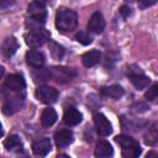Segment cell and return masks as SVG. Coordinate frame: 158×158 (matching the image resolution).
I'll list each match as a JSON object with an SVG mask.
<instances>
[{
  "mask_svg": "<svg viewBox=\"0 0 158 158\" xmlns=\"http://www.w3.org/2000/svg\"><path fill=\"white\" fill-rule=\"evenodd\" d=\"M17 48H19V43H17L16 38L15 37H7L4 40L2 44H1V53L6 58H10L11 56L15 54Z\"/></svg>",
  "mask_w": 158,
  "mask_h": 158,
  "instance_id": "2e32d148",
  "label": "cell"
},
{
  "mask_svg": "<svg viewBox=\"0 0 158 158\" xmlns=\"http://www.w3.org/2000/svg\"><path fill=\"white\" fill-rule=\"evenodd\" d=\"M48 40H49V33L43 28H36L35 31H30L25 36V41L27 46H30L31 48H37L43 46Z\"/></svg>",
  "mask_w": 158,
  "mask_h": 158,
  "instance_id": "5b68a950",
  "label": "cell"
},
{
  "mask_svg": "<svg viewBox=\"0 0 158 158\" xmlns=\"http://www.w3.org/2000/svg\"><path fill=\"white\" fill-rule=\"evenodd\" d=\"M126 1H130V2H133V1H136V0H126Z\"/></svg>",
  "mask_w": 158,
  "mask_h": 158,
  "instance_id": "1f68e13d",
  "label": "cell"
},
{
  "mask_svg": "<svg viewBox=\"0 0 158 158\" xmlns=\"http://www.w3.org/2000/svg\"><path fill=\"white\" fill-rule=\"evenodd\" d=\"M4 135V131H2V126H1V123H0V137Z\"/></svg>",
  "mask_w": 158,
  "mask_h": 158,
  "instance_id": "4dcf8cb0",
  "label": "cell"
},
{
  "mask_svg": "<svg viewBox=\"0 0 158 158\" xmlns=\"http://www.w3.org/2000/svg\"><path fill=\"white\" fill-rule=\"evenodd\" d=\"M94 154H95V157H99V158H107V157H111L114 154V149L107 141L102 139V141H99L96 143Z\"/></svg>",
  "mask_w": 158,
  "mask_h": 158,
  "instance_id": "ac0fdd59",
  "label": "cell"
},
{
  "mask_svg": "<svg viewBox=\"0 0 158 158\" xmlns=\"http://www.w3.org/2000/svg\"><path fill=\"white\" fill-rule=\"evenodd\" d=\"M35 1H38V2H42V4H44V2H49L51 0H35Z\"/></svg>",
  "mask_w": 158,
  "mask_h": 158,
  "instance_id": "f546056e",
  "label": "cell"
},
{
  "mask_svg": "<svg viewBox=\"0 0 158 158\" xmlns=\"http://www.w3.org/2000/svg\"><path fill=\"white\" fill-rule=\"evenodd\" d=\"M115 141L121 147V152L125 158H136L141 154V147L135 138L126 135H120L115 138Z\"/></svg>",
  "mask_w": 158,
  "mask_h": 158,
  "instance_id": "7a4b0ae2",
  "label": "cell"
},
{
  "mask_svg": "<svg viewBox=\"0 0 158 158\" xmlns=\"http://www.w3.org/2000/svg\"><path fill=\"white\" fill-rule=\"evenodd\" d=\"M73 141H74V136L70 130H59L54 133V142L60 148L69 146Z\"/></svg>",
  "mask_w": 158,
  "mask_h": 158,
  "instance_id": "4fadbf2b",
  "label": "cell"
},
{
  "mask_svg": "<svg viewBox=\"0 0 158 158\" xmlns=\"http://www.w3.org/2000/svg\"><path fill=\"white\" fill-rule=\"evenodd\" d=\"M49 74H51V78H53L58 83L70 81L75 77V72L73 69L64 68V67H54L49 69Z\"/></svg>",
  "mask_w": 158,
  "mask_h": 158,
  "instance_id": "52a82bcc",
  "label": "cell"
},
{
  "mask_svg": "<svg viewBox=\"0 0 158 158\" xmlns=\"http://www.w3.org/2000/svg\"><path fill=\"white\" fill-rule=\"evenodd\" d=\"M4 73H5V69H4V67H1V65H0V79L2 78Z\"/></svg>",
  "mask_w": 158,
  "mask_h": 158,
  "instance_id": "f1b7e54d",
  "label": "cell"
},
{
  "mask_svg": "<svg viewBox=\"0 0 158 158\" xmlns=\"http://www.w3.org/2000/svg\"><path fill=\"white\" fill-rule=\"evenodd\" d=\"M26 62L33 68H41L43 67L46 58H44V54L40 51H30L26 53Z\"/></svg>",
  "mask_w": 158,
  "mask_h": 158,
  "instance_id": "9a60e30c",
  "label": "cell"
},
{
  "mask_svg": "<svg viewBox=\"0 0 158 158\" xmlns=\"http://www.w3.org/2000/svg\"><path fill=\"white\" fill-rule=\"evenodd\" d=\"M4 147H5L6 151H9V152H16V153H19V152H22V151H23L22 141H21L20 137L16 136V135L9 136V137L5 139V142H4Z\"/></svg>",
  "mask_w": 158,
  "mask_h": 158,
  "instance_id": "e0dca14e",
  "label": "cell"
},
{
  "mask_svg": "<svg viewBox=\"0 0 158 158\" xmlns=\"http://www.w3.org/2000/svg\"><path fill=\"white\" fill-rule=\"evenodd\" d=\"M15 0H0V10H5L7 7H10L11 5H14Z\"/></svg>",
  "mask_w": 158,
  "mask_h": 158,
  "instance_id": "484cf974",
  "label": "cell"
},
{
  "mask_svg": "<svg viewBox=\"0 0 158 158\" xmlns=\"http://www.w3.org/2000/svg\"><path fill=\"white\" fill-rule=\"evenodd\" d=\"M127 75L131 80V83L135 85V88H137L138 90L141 89H144L149 85L151 83V79L141 70L139 67H136V65H132L130 67L128 72H127Z\"/></svg>",
  "mask_w": 158,
  "mask_h": 158,
  "instance_id": "277c9868",
  "label": "cell"
},
{
  "mask_svg": "<svg viewBox=\"0 0 158 158\" xmlns=\"http://www.w3.org/2000/svg\"><path fill=\"white\" fill-rule=\"evenodd\" d=\"M32 77H33L35 83H44L46 80H48L51 78L49 69L46 70V69H42V67L41 68H36V72H33Z\"/></svg>",
  "mask_w": 158,
  "mask_h": 158,
  "instance_id": "7402d4cb",
  "label": "cell"
},
{
  "mask_svg": "<svg viewBox=\"0 0 158 158\" xmlns=\"http://www.w3.org/2000/svg\"><path fill=\"white\" fill-rule=\"evenodd\" d=\"M100 57H101L100 52L96 51V49H93V51H89V52H86V53L83 54L81 62H83V64L85 67L89 68V67H93V65L98 64L99 60H100Z\"/></svg>",
  "mask_w": 158,
  "mask_h": 158,
  "instance_id": "44dd1931",
  "label": "cell"
},
{
  "mask_svg": "<svg viewBox=\"0 0 158 158\" xmlns=\"http://www.w3.org/2000/svg\"><path fill=\"white\" fill-rule=\"evenodd\" d=\"M138 1L141 4V7H148L157 2V0H138Z\"/></svg>",
  "mask_w": 158,
  "mask_h": 158,
  "instance_id": "83f0119b",
  "label": "cell"
},
{
  "mask_svg": "<svg viewBox=\"0 0 158 158\" xmlns=\"http://www.w3.org/2000/svg\"><path fill=\"white\" fill-rule=\"evenodd\" d=\"M83 116H81V112L75 109L74 106H69L64 110V114H63V121L65 125L68 126H75L78 123H80Z\"/></svg>",
  "mask_w": 158,
  "mask_h": 158,
  "instance_id": "8fae6325",
  "label": "cell"
},
{
  "mask_svg": "<svg viewBox=\"0 0 158 158\" xmlns=\"http://www.w3.org/2000/svg\"><path fill=\"white\" fill-rule=\"evenodd\" d=\"M120 12H121V15H122L125 19H127V17L131 15V9H130L128 6H121Z\"/></svg>",
  "mask_w": 158,
  "mask_h": 158,
  "instance_id": "4316f807",
  "label": "cell"
},
{
  "mask_svg": "<svg viewBox=\"0 0 158 158\" xmlns=\"http://www.w3.org/2000/svg\"><path fill=\"white\" fill-rule=\"evenodd\" d=\"M105 28V20L100 12H94L88 21V31L95 35H99Z\"/></svg>",
  "mask_w": 158,
  "mask_h": 158,
  "instance_id": "30bf717a",
  "label": "cell"
},
{
  "mask_svg": "<svg viewBox=\"0 0 158 158\" xmlns=\"http://www.w3.org/2000/svg\"><path fill=\"white\" fill-rule=\"evenodd\" d=\"M27 15L30 20L36 25H43L47 19V10L42 2L32 1L27 7Z\"/></svg>",
  "mask_w": 158,
  "mask_h": 158,
  "instance_id": "3957f363",
  "label": "cell"
},
{
  "mask_svg": "<svg viewBox=\"0 0 158 158\" xmlns=\"http://www.w3.org/2000/svg\"><path fill=\"white\" fill-rule=\"evenodd\" d=\"M56 121H57V112H56L54 109L47 107V109H44L42 111V114H41V123L44 127L52 126Z\"/></svg>",
  "mask_w": 158,
  "mask_h": 158,
  "instance_id": "ffe728a7",
  "label": "cell"
},
{
  "mask_svg": "<svg viewBox=\"0 0 158 158\" xmlns=\"http://www.w3.org/2000/svg\"><path fill=\"white\" fill-rule=\"evenodd\" d=\"M49 51H51V56H52L54 59H57V60L62 59V57H63V54H64L63 47L59 46V44L56 43V42H49Z\"/></svg>",
  "mask_w": 158,
  "mask_h": 158,
  "instance_id": "603a6c76",
  "label": "cell"
},
{
  "mask_svg": "<svg viewBox=\"0 0 158 158\" xmlns=\"http://www.w3.org/2000/svg\"><path fill=\"white\" fill-rule=\"evenodd\" d=\"M123 89L120 85H110V86H102L100 89V94L106 98L111 99H120L123 95Z\"/></svg>",
  "mask_w": 158,
  "mask_h": 158,
  "instance_id": "d6986e66",
  "label": "cell"
},
{
  "mask_svg": "<svg viewBox=\"0 0 158 158\" xmlns=\"http://www.w3.org/2000/svg\"><path fill=\"white\" fill-rule=\"evenodd\" d=\"M58 90L52 86H40L36 89V98L43 104H53L58 99Z\"/></svg>",
  "mask_w": 158,
  "mask_h": 158,
  "instance_id": "8992f818",
  "label": "cell"
},
{
  "mask_svg": "<svg viewBox=\"0 0 158 158\" xmlns=\"http://www.w3.org/2000/svg\"><path fill=\"white\" fill-rule=\"evenodd\" d=\"M94 123H95V128H96V131L100 136L105 137V136H109L112 132L111 122L102 114H95L94 115Z\"/></svg>",
  "mask_w": 158,
  "mask_h": 158,
  "instance_id": "9c48e42d",
  "label": "cell"
},
{
  "mask_svg": "<svg viewBox=\"0 0 158 158\" xmlns=\"http://www.w3.org/2000/svg\"><path fill=\"white\" fill-rule=\"evenodd\" d=\"M4 86L10 91L20 93V91H23V89L26 86V83H25V79H23L22 75H20V74H10L5 79Z\"/></svg>",
  "mask_w": 158,
  "mask_h": 158,
  "instance_id": "ba28073f",
  "label": "cell"
},
{
  "mask_svg": "<svg viewBox=\"0 0 158 158\" xmlns=\"http://www.w3.org/2000/svg\"><path fill=\"white\" fill-rule=\"evenodd\" d=\"M157 96H158V85L157 84H154L151 89H148V91L144 94V98L147 99V100H149V101H154L156 99H157Z\"/></svg>",
  "mask_w": 158,
  "mask_h": 158,
  "instance_id": "d4e9b609",
  "label": "cell"
},
{
  "mask_svg": "<svg viewBox=\"0 0 158 158\" xmlns=\"http://www.w3.org/2000/svg\"><path fill=\"white\" fill-rule=\"evenodd\" d=\"M22 102H23V99L20 98V96H14V98H10L7 99L4 105H2V112L5 115H12L15 114L17 110H20V107L22 106Z\"/></svg>",
  "mask_w": 158,
  "mask_h": 158,
  "instance_id": "5bb4252c",
  "label": "cell"
},
{
  "mask_svg": "<svg viewBox=\"0 0 158 158\" xmlns=\"http://www.w3.org/2000/svg\"><path fill=\"white\" fill-rule=\"evenodd\" d=\"M77 12L70 9H59L56 14V26L62 32H70L77 27Z\"/></svg>",
  "mask_w": 158,
  "mask_h": 158,
  "instance_id": "6da1fadb",
  "label": "cell"
},
{
  "mask_svg": "<svg viewBox=\"0 0 158 158\" xmlns=\"http://www.w3.org/2000/svg\"><path fill=\"white\" fill-rule=\"evenodd\" d=\"M75 38H77V41L80 42L81 44H89V43H91V41H93L91 36H90L88 32H85V31H79V32L75 35Z\"/></svg>",
  "mask_w": 158,
  "mask_h": 158,
  "instance_id": "cb8c5ba5",
  "label": "cell"
},
{
  "mask_svg": "<svg viewBox=\"0 0 158 158\" xmlns=\"http://www.w3.org/2000/svg\"><path fill=\"white\" fill-rule=\"evenodd\" d=\"M51 148H52V143H51V139L47 138V137H43V138L37 139L32 144V152L36 156H41V157L48 154V152L51 151Z\"/></svg>",
  "mask_w": 158,
  "mask_h": 158,
  "instance_id": "7c38bea8",
  "label": "cell"
}]
</instances>
